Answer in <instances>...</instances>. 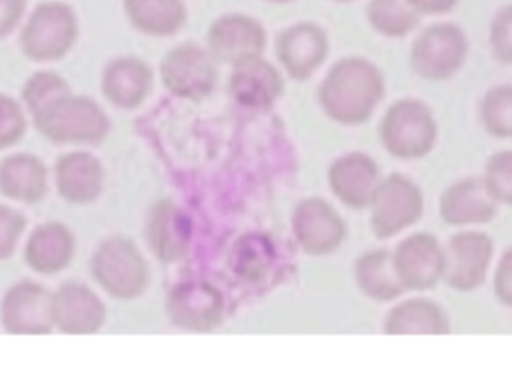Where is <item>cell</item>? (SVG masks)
I'll use <instances>...</instances> for the list:
<instances>
[{
    "label": "cell",
    "mask_w": 512,
    "mask_h": 365,
    "mask_svg": "<svg viewBox=\"0 0 512 365\" xmlns=\"http://www.w3.org/2000/svg\"><path fill=\"white\" fill-rule=\"evenodd\" d=\"M386 93L381 69L364 57H345L329 69L319 88L324 112L343 126H362Z\"/></svg>",
    "instance_id": "6da1fadb"
},
{
    "label": "cell",
    "mask_w": 512,
    "mask_h": 365,
    "mask_svg": "<svg viewBox=\"0 0 512 365\" xmlns=\"http://www.w3.org/2000/svg\"><path fill=\"white\" fill-rule=\"evenodd\" d=\"M35 126L54 143L100 144L110 131V120L98 103L71 93L42 108Z\"/></svg>",
    "instance_id": "7a4b0ae2"
},
{
    "label": "cell",
    "mask_w": 512,
    "mask_h": 365,
    "mask_svg": "<svg viewBox=\"0 0 512 365\" xmlns=\"http://www.w3.org/2000/svg\"><path fill=\"white\" fill-rule=\"evenodd\" d=\"M437 122L425 103L401 98L387 108L379 126V138L389 155L399 160H420L437 143Z\"/></svg>",
    "instance_id": "3957f363"
},
{
    "label": "cell",
    "mask_w": 512,
    "mask_h": 365,
    "mask_svg": "<svg viewBox=\"0 0 512 365\" xmlns=\"http://www.w3.org/2000/svg\"><path fill=\"white\" fill-rule=\"evenodd\" d=\"M91 273L108 295L119 300L137 299L149 283L146 259L124 237L103 240L91 258Z\"/></svg>",
    "instance_id": "277c9868"
},
{
    "label": "cell",
    "mask_w": 512,
    "mask_h": 365,
    "mask_svg": "<svg viewBox=\"0 0 512 365\" xmlns=\"http://www.w3.org/2000/svg\"><path fill=\"white\" fill-rule=\"evenodd\" d=\"M468 50V36L458 24H432L411 45L410 66L422 79L446 81L465 66Z\"/></svg>",
    "instance_id": "5b68a950"
},
{
    "label": "cell",
    "mask_w": 512,
    "mask_h": 365,
    "mask_svg": "<svg viewBox=\"0 0 512 365\" xmlns=\"http://www.w3.org/2000/svg\"><path fill=\"white\" fill-rule=\"evenodd\" d=\"M369 208L372 232L377 239L387 240L418 223L425 199L413 180L403 174H391L381 180Z\"/></svg>",
    "instance_id": "8992f818"
},
{
    "label": "cell",
    "mask_w": 512,
    "mask_h": 365,
    "mask_svg": "<svg viewBox=\"0 0 512 365\" xmlns=\"http://www.w3.org/2000/svg\"><path fill=\"white\" fill-rule=\"evenodd\" d=\"M78 18L64 2H43L21 33L24 54L38 62L62 59L78 38Z\"/></svg>",
    "instance_id": "52a82bcc"
},
{
    "label": "cell",
    "mask_w": 512,
    "mask_h": 365,
    "mask_svg": "<svg viewBox=\"0 0 512 365\" xmlns=\"http://www.w3.org/2000/svg\"><path fill=\"white\" fill-rule=\"evenodd\" d=\"M161 83L173 96L201 102L211 95L218 81L215 59L196 43L170 50L161 62Z\"/></svg>",
    "instance_id": "ba28073f"
},
{
    "label": "cell",
    "mask_w": 512,
    "mask_h": 365,
    "mask_svg": "<svg viewBox=\"0 0 512 365\" xmlns=\"http://www.w3.org/2000/svg\"><path fill=\"white\" fill-rule=\"evenodd\" d=\"M170 323L182 331L211 333L225 318V299L218 287L192 280L170 290L165 304Z\"/></svg>",
    "instance_id": "9c48e42d"
},
{
    "label": "cell",
    "mask_w": 512,
    "mask_h": 365,
    "mask_svg": "<svg viewBox=\"0 0 512 365\" xmlns=\"http://www.w3.org/2000/svg\"><path fill=\"white\" fill-rule=\"evenodd\" d=\"M446 270L442 280L456 292H473L483 287L494 258V240L485 232H458L447 246Z\"/></svg>",
    "instance_id": "30bf717a"
},
{
    "label": "cell",
    "mask_w": 512,
    "mask_h": 365,
    "mask_svg": "<svg viewBox=\"0 0 512 365\" xmlns=\"http://www.w3.org/2000/svg\"><path fill=\"white\" fill-rule=\"evenodd\" d=\"M393 264L406 292H427L441 282L446 254L435 235L417 232L399 242L393 252Z\"/></svg>",
    "instance_id": "8fae6325"
},
{
    "label": "cell",
    "mask_w": 512,
    "mask_h": 365,
    "mask_svg": "<svg viewBox=\"0 0 512 365\" xmlns=\"http://www.w3.org/2000/svg\"><path fill=\"white\" fill-rule=\"evenodd\" d=\"M292 228L298 247L314 258L333 254L346 239V225L340 213L321 198L304 199L297 204Z\"/></svg>",
    "instance_id": "7c38bea8"
},
{
    "label": "cell",
    "mask_w": 512,
    "mask_h": 365,
    "mask_svg": "<svg viewBox=\"0 0 512 365\" xmlns=\"http://www.w3.org/2000/svg\"><path fill=\"white\" fill-rule=\"evenodd\" d=\"M266 30L245 14H227L216 19L208 31L209 54L233 67L261 59L266 50Z\"/></svg>",
    "instance_id": "4fadbf2b"
},
{
    "label": "cell",
    "mask_w": 512,
    "mask_h": 365,
    "mask_svg": "<svg viewBox=\"0 0 512 365\" xmlns=\"http://www.w3.org/2000/svg\"><path fill=\"white\" fill-rule=\"evenodd\" d=\"M0 319L12 335H47L54 328L52 292L35 282H21L7 290Z\"/></svg>",
    "instance_id": "5bb4252c"
},
{
    "label": "cell",
    "mask_w": 512,
    "mask_h": 365,
    "mask_svg": "<svg viewBox=\"0 0 512 365\" xmlns=\"http://www.w3.org/2000/svg\"><path fill=\"white\" fill-rule=\"evenodd\" d=\"M328 52V35L319 24H293L276 38V57L295 81H307L328 59Z\"/></svg>",
    "instance_id": "9a60e30c"
},
{
    "label": "cell",
    "mask_w": 512,
    "mask_h": 365,
    "mask_svg": "<svg viewBox=\"0 0 512 365\" xmlns=\"http://www.w3.org/2000/svg\"><path fill=\"white\" fill-rule=\"evenodd\" d=\"M144 239L149 251L161 263H179L189 254L192 240V222L184 211L170 199H163L149 211Z\"/></svg>",
    "instance_id": "2e32d148"
},
{
    "label": "cell",
    "mask_w": 512,
    "mask_h": 365,
    "mask_svg": "<svg viewBox=\"0 0 512 365\" xmlns=\"http://www.w3.org/2000/svg\"><path fill=\"white\" fill-rule=\"evenodd\" d=\"M328 180L340 203L353 210H365L381 184V168L372 156L353 151L329 167Z\"/></svg>",
    "instance_id": "e0dca14e"
},
{
    "label": "cell",
    "mask_w": 512,
    "mask_h": 365,
    "mask_svg": "<svg viewBox=\"0 0 512 365\" xmlns=\"http://www.w3.org/2000/svg\"><path fill=\"white\" fill-rule=\"evenodd\" d=\"M54 328L67 335H91L107 319V307L86 285L64 283L52 294Z\"/></svg>",
    "instance_id": "ac0fdd59"
},
{
    "label": "cell",
    "mask_w": 512,
    "mask_h": 365,
    "mask_svg": "<svg viewBox=\"0 0 512 365\" xmlns=\"http://www.w3.org/2000/svg\"><path fill=\"white\" fill-rule=\"evenodd\" d=\"M497 206L490 196L483 179L468 177L458 180L442 192L439 213L444 223L451 227L485 225L497 215Z\"/></svg>",
    "instance_id": "d6986e66"
},
{
    "label": "cell",
    "mask_w": 512,
    "mask_h": 365,
    "mask_svg": "<svg viewBox=\"0 0 512 365\" xmlns=\"http://www.w3.org/2000/svg\"><path fill=\"white\" fill-rule=\"evenodd\" d=\"M228 91L242 107L266 110L283 95L285 81L266 60H249L233 67Z\"/></svg>",
    "instance_id": "ffe728a7"
},
{
    "label": "cell",
    "mask_w": 512,
    "mask_h": 365,
    "mask_svg": "<svg viewBox=\"0 0 512 365\" xmlns=\"http://www.w3.org/2000/svg\"><path fill=\"white\" fill-rule=\"evenodd\" d=\"M55 182L60 198L67 203L90 204L103 191V167L88 151H72L60 156L55 167Z\"/></svg>",
    "instance_id": "44dd1931"
},
{
    "label": "cell",
    "mask_w": 512,
    "mask_h": 365,
    "mask_svg": "<svg viewBox=\"0 0 512 365\" xmlns=\"http://www.w3.org/2000/svg\"><path fill=\"white\" fill-rule=\"evenodd\" d=\"M74 246V235L64 223H42L24 246V261L35 273L57 275L71 264Z\"/></svg>",
    "instance_id": "7402d4cb"
},
{
    "label": "cell",
    "mask_w": 512,
    "mask_h": 365,
    "mask_svg": "<svg viewBox=\"0 0 512 365\" xmlns=\"http://www.w3.org/2000/svg\"><path fill=\"white\" fill-rule=\"evenodd\" d=\"M153 88V71L136 57H120L103 72L102 91L115 107L132 110L148 98Z\"/></svg>",
    "instance_id": "603a6c76"
},
{
    "label": "cell",
    "mask_w": 512,
    "mask_h": 365,
    "mask_svg": "<svg viewBox=\"0 0 512 365\" xmlns=\"http://www.w3.org/2000/svg\"><path fill=\"white\" fill-rule=\"evenodd\" d=\"M386 335H447L451 321L446 311L430 299L399 302L384 321Z\"/></svg>",
    "instance_id": "cb8c5ba5"
},
{
    "label": "cell",
    "mask_w": 512,
    "mask_h": 365,
    "mask_svg": "<svg viewBox=\"0 0 512 365\" xmlns=\"http://www.w3.org/2000/svg\"><path fill=\"white\" fill-rule=\"evenodd\" d=\"M0 192L19 203H38L47 192V168L33 155L9 156L0 163Z\"/></svg>",
    "instance_id": "d4e9b609"
},
{
    "label": "cell",
    "mask_w": 512,
    "mask_h": 365,
    "mask_svg": "<svg viewBox=\"0 0 512 365\" xmlns=\"http://www.w3.org/2000/svg\"><path fill=\"white\" fill-rule=\"evenodd\" d=\"M353 271L360 292L374 302H393L406 292L394 270L393 252L387 249L365 252Z\"/></svg>",
    "instance_id": "484cf974"
},
{
    "label": "cell",
    "mask_w": 512,
    "mask_h": 365,
    "mask_svg": "<svg viewBox=\"0 0 512 365\" xmlns=\"http://www.w3.org/2000/svg\"><path fill=\"white\" fill-rule=\"evenodd\" d=\"M124 11L137 31L151 36L177 35L187 21L182 0H124Z\"/></svg>",
    "instance_id": "4316f807"
},
{
    "label": "cell",
    "mask_w": 512,
    "mask_h": 365,
    "mask_svg": "<svg viewBox=\"0 0 512 365\" xmlns=\"http://www.w3.org/2000/svg\"><path fill=\"white\" fill-rule=\"evenodd\" d=\"M274 246L273 242L264 235H245L235 244L233 249L232 270L240 280L245 282H259L273 266Z\"/></svg>",
    "instance_id": "83f0119b"
},
{
    "label": "cell",
    "mask_w": 512,
    "mask_h": 365,
    "mask_svg": "<svg viewBox=\"0 0 512 365\" xmlns=\"http://www.w3.org/2000/svg\"><path fill=\"white\" fill-rule=\"evenodd\" d=\"M367 19L377 33L389 38H403L418 28L422 16L408 0H370Z\"/></svg>",
    "instance_id": "f1b7e54d"
},
{
    "label": "cell",
    "mask_w": 512,
    "mask_h": 365,
    "mask_svg": "<svg viewBox=\"0 0 512 365\" xmlns=\"http://www.w3.org/2000/svg\"><path fill=\"white\" fill-rule=\"evenodd\" d=\"M480 117L495 139H512V84H497L483 96Z\"/></svg>",
    "instance_id": "f546056e"
},
{
    "label": "cell",
    "mask_w": 512,
    "mask_h": 365,
    "mask_svg": "<svg viewBox=\"0 0 512 365\" xmlns=\"http://www.w3.org/2000/svg\"><path fill=\"white\" fill-rule=\"evenodd\" d=\"M482 179L495 203L512 206V150L490 156Z\"/></svg>",
    "instance_id": "4dcf8cb0"
},
{
    "label": "cell",
    "mask_w": 512,
    "mask_h": 365,
    "mask_svg": "<svg viewBox=\"0 0 512 365\" xmlns=\"http://www.w3.org/2000/svg\"><path fill=\"white\" fill-rule=\"evenodd\" d=\"M67 93L71 91L64 79L59 78L54 72H38L24 86L23 98L28 110L35 115Z\"/></svg>",
    "instance_id": "1f68e13d"
},
{
    "label": "cell",
    "mask_w": 512,
    "mask_h": 365,
    "mask_svg": "<svg viewBox=\"0 0 512 365\" xmlns=\"http://www.w3.org/2000/svg\"><path fill=\"white\" fill-rule=\"evenodd\" d=\"M490 48L495 59L512 66V4L495 12L489 30Z\"/></svg>",
    "instance_id": "d6a6232c"
},
{
    "label": "cell",
    "mask_w": 512,
    "mask_h": 365,
    "mask_svg": "<svg viewBox=\"0 0 512 365\" xmlns=\"http://www.w3.org/2000/svg\"><path fill=\"white\" fill-rule=\"evenodd\" d=\"M26 132V119L18 103L6 95H0V150L19 143Z\"/></svg>",
    "instance_id": "836d02e7"
},
{
    "label": "cell",
    "mask_w": 512,
    "mask_h": 365,
    "mask_svg": "<svg viewBox=\"0 0 512 365\" xmlns=\"http://www.w3.org/2000/svg\"><path fill=\"white\" fill-rule=\"evenodd\" d=\"M26 228V218L19 211L0 204V261L11 258Z\"/></svg>",
    "instance_id": "e575fe53"
},
{
    "label": "cell",
    "mask_w": 512,
    "mask_h": 365,
    "mask_svg": "<svg viewBox=\"0 0 512 365\" xmlns=\"http://www.w3.org/2000/svg\"><path fill=\"white\" fill-rule=\"evenodd\" d=\"M494 294L504 306L512 309V246L502 252L494 275Z\"/></svg>",
    "instance_id": "d590c367"
},
{
    "label": "cell",
    "mask_w": 512,
    "mask_h": 365,
    "mask_svg": "<svg viewBox=\"0 0 512 365\" xmlns=\"http://www.w3.org/2000/svg\"><path fill=\"white\" fill-rule=\"evenodd\" d=\"M26 0H0V38L9 35L23 18Z\"/></svg>",
    "instance_id": "8d00e7d4"
},
{
    "label": "cell",
    "mask_w": 512,
    "mask_h": 365,
    "mask_svg": "<svg viewBox=\"0 0 512 365\" xmlns=\"http://www.w3.org/2000/svg\"><path fill=\"white\" fill-rule=\"evenodd\" d=\"M420 16H442L453 11L459 0H408Z\"/></svg>",
    "instance_id": "74e56055"
},
{
    "label": "cell",
    "mask_w": 512,
    "mask_h": 365,
    "mask_svg": "<svg viewBox=\"0 0 512 365\" xmlns=\"http://www.w3.org/2000/svg\"><path fill=\"white\" fill-rule=\"evenodd\" d=\"M268 2H274V4H285V2H292V0H268Z\"/></svg>",
    "instance_id": "f35d334b"
},
{
    "label": "cell",
    "mask_w": 512,
    "mask_h": 365,
    "mask_svg": "<svg viewBox=\"0 0 512 365\" xmlns=\"http://www.w3.org/2000/svg\"><path fill=\"white\" fill-rule=\"evenodd\" d=\"M336 2H352V0H336Z\"/></svg>",
    "instance_id": "ab89813d"
}]
</instances>
